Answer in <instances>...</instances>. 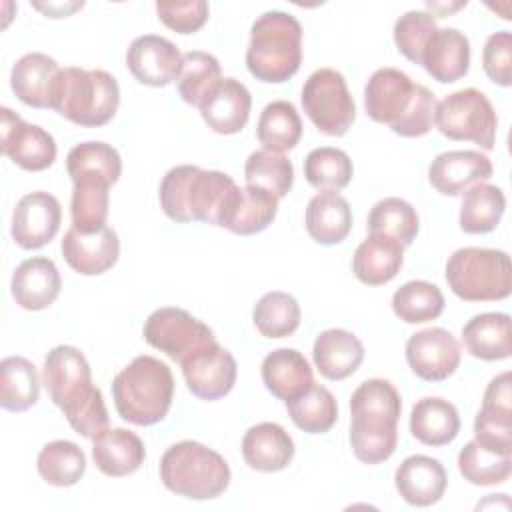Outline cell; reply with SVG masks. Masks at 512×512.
<instances>
[{"mask_svg":"<svg viewBox=\"0 0 512 512\" xmlns=\"http://www.w3.org/2000/svg\"><path fill=\"white\" fill-rule=\"evenodd\" d=\"M244 462L258 472H280L294 458L292 436L276 422H260L242 438Z\"/></svg>","mask_w":512,"mask_h":512,"instance_id":"cell-25","label":"cell"},{"mask_svg":"<svg viewBox=\"0 0 512 512\" xmlns=\"http://www.w3.org/2000/svg\"><path fill=\"white\" fill-rule=\"evenodd\" d=\"M368 232L384 234L398 240L404 248L410 246L418 234L420 220L412 204L402 198L390 196L378 200L368 214Z\"/></svg>","mask_w":512,"mask_h":512,"instance_id":"cell-42","label":"cell"},{"mask_svg":"<svg viewBox=\"0 0 512 512\" xmlns=\"http://www.w3.org/2000/svg\"><path fill=\"white\" fill-rule=\"evenodd\" d=\"M420 66L438 82L450 84L468 74L470 42L456 28H438L428 40Z\"/></svg>","mask_w":512,"mask_h":512,"instance_id":"cell-23","label":"cell"},{"mask_svg":"<svg viewBox=\"0 0 512 512\" xmlns=\"http://www.w3.org/2000/svg\"><path fill=\"white\" fill-rule=\"evenodd\" d=\"M68 176L78 178H100L108 184H116L122 174V158L118 150L106 142H80L66 156Z\"/></svg>","mask_w":512,"mask_h":512,"instance_id":"cell-37","label":"cell"},{"mask_svg":"<svg viewBox=\"0 0 512 512\" xmlns=\"http://www.w3.org/2000/svg\"><path fill=\"white\" fill-rule=\"evenodd\" d=\"M262 382L272 396L286 402L302 394L314 378L302 352L294 348H278L262 360Z\"/></svg>","mask_w":512,"mask_h":512,"instance_id":"cell-30","label":"cell"},{"mask_svg":"<svg viewBox=\"0 0 512 512\" xmlns=\"http://www.w3.org/2000/svg\"><path fill=\"white\" fill-rule=\"evenodd\" d=\"M40 380L36 366L24 356H6L0 362V406L24 412L38 402Z\"/></svg>","mask_w":512,"mask_h":512,"instance_id":"cell-33","label":"cell"},{"mask_svg":"<svg viewBox=\"0 0 512 512\" xmlns=\"http://www.w3.org/2000/svg\"><path fill=\"white\" fill-rule=\"evenodd\" d=\"M450 290L466 302H496L512 292V264L504 250L466 246L446 262Z\"/></svg>","mask_w":512,"mask_h":512,"instance_id":"cell-9","label":"cell"},{"mask_svg":"<svg viewBox=\"0 0 512 512\" xmlns=\"http://www.w3.org/2000/svg\"><path fill=\"white\" fill-rule=\"evenodd\" d=\"M144 340L178 364L216 342L214 332L204 322L176 306L158 308L148 316L144 322Z\"/></svg>","mask_w":512,"mask_h":512,"instance_id":"cell-12","label":"cell"},{"mask_svg":"<svg viewBox=\"0 0 512 512\" xmlns=\"http://www.w3.org/2000/svg\"><path fill=\"white\" fill-rule=\"evenodd\" d=\"M244 180L248 186L264 188L280 200L292 190L294 168L284 154L256 150L248 156L244 164Z\"/></svg>","mask_w":512,"mask_h":512,"instance_id":"cell-47","label":"cell"},{"mask_svg":"<svg viewBox=\"0 0 512 512\" xmlns=\"http://www.w3.org/2000/svg\"><path fill=\"white\" fill-rule=\"evenodd\" d=\"M220 82V62L212 54L200 50H190L184 54L176 86L186 104L200 108V104L216 90Z\"/></svg>","mask_w":512,"mask_h":512,"instance_id":"cell-41","label":"cell"},{"mask_svg":"<svg viewBox=\"0 0 512 512\" xmlns=\"http://www.w3.org/2000/svg\"><path fill=\"white\" fill-rule=\"evenodd\" d=\"M92 458L96 468L112 478L134 474L146 458V448L140 436L126 428H108L94 438Z\"/></svg>","mask_w":512,"mask_h":512,"instance_id":"cell-27","label":"cell"},{"mask_svg":"<svg viewBox=\"0 0 512 512\" xmlns=\"http://www.w3.org/2000/svg\"><path fill=\"white\" fill-rule=\"evenodd\" d=\"M184 54L164 36L144 34L130 42L126 66L132 76L146 86L162 88L178 80Z\"/></svg>","mask_w":512,"mask_h":512,"instance_id":"cell-17","label":"cell"},{"mask_svg":"<svg viewBox=\"0 0 512 512\" xmlns=\"http://www.w3.org/2000/svg\"><path fill=\"white\" fill-rule=\"evenodd\" d=\"M258 142L270 152H288L302 138V120L288 100H274L264 106L256 124Z\"/></svg>","mask_w":512,"mask_h":512,"instance_id":"cell-34","label":"cell"},{"mask_svg":"<svg viewBox=\"0 0 512 512\" xmlns=\"http://www.w3.org/2000/svg\"><path fill=\"white\" fill-rule=\"evenodd\" d=\"M60 248L68 266L84 276L104 274L120 256V240L108 226L96 232H78L70 226Z\"/></svg>","mask_w":512,"mask_h":512,"instance_id":"cell-19","label":"cell"},{"mask_svg":"<svg viewBox=\"0 0 512 512\" xmlns=\"http://www.w3.org/2000/svg\"><path fill=\"white\" fill-rule=\"evenodd\" d=\"M160 478L178 496L212 500L228 488L230 466L216 450L194 440H182L162 454Z\"/></svg>","mask_w":512,"mask_h":512,"instance_id":"cell-8","label":"cell"},{"mask_svg":"<svg viewBox=\"0 0 512 512\" xmlns=\"http://www.w3.org/2000/svg\"><path fill=\"white\" fill-rule=\"evenodd\" d=\"M506 210L504 192L488 182L474 184L464 192L460 204V228L466 234H488L498 224Z\"/></svg>","mask_w":512,"mask_h":512,"instance_id":"cell-35","label":"cell"},{"mask_svg":"<svg viewBox=\"0 0 512 512\" xmlns=\"http://www.w3.org/2000/svg\"><path fill=\"white\" fill-rule=\"evenodd\" d=\"M482 66L494 84H512V34L508 30H500L488 36L482 50Z\"/></svg>","mask_w":512,"mask_h":512,"instance_id":"cell-49","label":"cell"},{"mask_svg":"<svg viewBox=\"0 0 512 512\" xmlns=\"http://www.w3.org/2000/svg\"><path fill=\"white\" fill-rule=\"evenodd\" d=\"M208 2H156L158 18L178 34H192L200 30L208 20Z\"/></svg>","mask_w":512,"mask_h":512,"instance_id":"cell-50","label":"cell"},{"mask_svg":"<svg viewBox=\"0 0 512 512\" xmlns=\"http://www.w3.org/2000/svg\"><path fill=\"white\" fill-rule=\"evenodd\" d=\"M300 304L288 292H268L264 294L252 312L256 330L266 338H286L292 336L300 326Z\"/></svg>","mask_w":512,"mask_h":512,"instance_id":"cell-43","label":"cell"},{"mask_svg":"<svg viewBox=\"0 0 512 512\" xmlns=\"http://www.w3.org/2000/svg\"><path fill=\"white\" fill-rule=\"evenodd\" d=\"M392 310L406 324H424L444 312V296L432 282L410 280L394 292Z\"/></svg>","mask_w":512,"mask_h":512,"instance_id":"cell-44","label":"cell"},{"mask_svg":"<svg viewBox=\"0 0 512 512\" xmlns=\"http://www.w3.org/2000/svg\"><path fill=\"white\" fill-rule=\"evenodd\" d=\"M366 114L404 138H418L434 124L436 96L398 68H378L364 88Z\"/></svg>","mask_w":512,"mask_h":512,"instance_id":"cell-3","label":"cell"},{"mask_svg":"<svg viewBox=\"0 0 512 512\" xmlns=\"http://www.w3.org/2000/svg\"><path fill=\"white\" fill-rule=\"evenodd\" d=\"M242 188L224 172L192 164L174 166L160 182V206L174 222H204L226 228Z\"/></svg>","mask_w":512,"mask_h":512,"instance_id":"cell-2","label":"cell"},{"mask_svg":"<svg viewBox=\"0 0 512 512\" xmlns=\"http://www.w3.org/2000/svg\"><path fill=\"white\" fill-rule=\"evenodd\" d=\"M278 214V198L258 186H244L232 220L226 230L238 236H250L266 230Z\"/></svg>","mask_w":512,"mask_h":512,"instance_id":"cell-46","label":"cell"},{"mask_svg":"<svg viewBox=\"0 0 512 512\" xmlns=\"http://www.w3.org/2000/svg\"><path fill=\"white\" fill-rule=\"evenodd\" d=\"M62 278L50 258L34 256L22 260L10 282L12 298L24 310H44L58 298Z\"/></svg>","mask_w":512,"mask_h":512,"instance_id":"cell-22","label":"cell"},{"mask_svg":"<svg viewBox=\"0 0 512 512\" xmlns=\"http://www.w3.org/2000/svg\"><path fill=\"white\" fill-rule=\"evenodd\" d=\"M354 166L350 156L332 146H320L308 152L304 160L306 182L320 192H338L352 180Z\"/></svg>","mask_w":512,"mask_h":512,"instance_id":"cell-45","label":"cell"},{"mask_svg":"<svg viewBox=\"0 0 512 512\" xmlns=\"http://www.w3.org/2000/svg\"><path fill=\"white\" fill-rule=\"evenodd\" d=\"M480 412L500 416V418H512L510 372H502L490 380V384L486 386V392H484Z\"/></svg>","mask_w":512,"mask_h":512,"instance_id":"cell-51","label":"cell"},{"mask_svg":"<svg viewBox=\"0 0 512 512\" xmlns=\"http://www.w3.org/2000/svg\"><path fill=\"white\" fill-rule=\"evenodd\" d=\"M286 410L292 422L308 434H324L328 432L338 418V406L334 394L322 386L312 382L302 394L292 400H286Z\"/></svg>","mask_w":512,"mask_h":512,"instance_id":"cell-36","label":"cell"},{"mask_svg":"<svg viewBox=\"0 0 512 512\" xmlns=\"http://www.w3.org/2000/svg\"><path fill=\"white\" fill-rule=\"evenodd\" d=\"M306 232L318 244L342 242L352 230V210L338 192H318L306 206Z\"/></svg>","mask_w":512,"mask_h":512,"instance_id":"cell-31","label":"cell"},{"mask_svg":"<svg viewBox=\"0 0 512 512\" xmlns=\"http://www.w3.org/2000/svg\"><path fill=\"white\" fill-rule=\"evenodd\" d=\"M458 470L474 486H494L510 478L512 454L470 440L458 454Z\"/></svg>","mask_w":512,"mask_h":512,"instance_id":"cell-39","label":"cell"},{"mask_svg":"<svg viewBox=\"0 0 512 512\" xmlns=\"http://www.w3.org/2000/svg\"><path fill=\"white\" fill-rule=\"evenodd\" d=\"M84 4L82 2H72V4H34V8L42 10L46 16L50 18H62V16H68L70 12L82 8Z\"/></svg>","mask_w":512,"mask_h":512,"instance_id":"cell-52","label":"cell"},{"mask_svg":"<svg viewBox=\"0 0 512 512\" xmlns=\"http://www.w3.org/2000/svg\"><path fill=\"white\" fill-rule=\"evenodd\" d=\"M410 432L426 446H446L460 432V416L452 402L426 396L412 406Z\"/></svg>","mask_w":512,"mask_h":512,"instance_id":"cell-32","label":"cell"},{"mask_svg":"<svg viewBox=\"0 0 512 512\" xmlns=\"http://www.w3.org/2000/svg\"><path fill=\"white\" fill-rule=\"evenodd\" d=\"M438 30L434 14L426 10H408L394 24V42L398 52L414 64H420L422 52Z\"/></svg>","mask_w":512,"mask_h":512,"instance_id":"cell-48","label":"cell"},{"mask_svg":"<svg viewBox=\"0 0 512 512\" xmlns=\"http://www.w3.org/2000/svg\"><path fill=\"white\" fill-rule=\"evenodd\" d=\"M180 366L188 390L200 400L224 398L234 388L238 376L234 356L218 342L200 348Z\"/></svg>","mask_w":512,"mask_h":512,"instance_id":"cell-14","label":"cell"},{"mask_svg":"<svg viewBox=\"0 0 512 512\" xmlns=\"http://www.w3.org/2000/svg\"><path fill=\"white\" fill-rule=\"evenodd\" d=\"M302 64V26L282 10L258 16L250 28L246 48L248 72L262 82L280 84L290 80Z\"/></svg>","mask_w":512,"mask_h":512,"instance_id":"cell-6","label":"cell"},{"mask_svg":"<svg viewBox=\"0 0 512 512\" xmlns=\"http://www.w3.org/2000/svg\"><path fill=\"white\" fill-rule=\"evenodd\" d=\"M494 168L486 154L478 150H448L438 154L428 166L432 188L444 196H458L474 184L486 182Z\"/></svg>","mask_w":512,"mask_h":512,"instance_id":"cell-18","label":"cell"},{"mask_svg":"<svg viewBox=\"0 0 512 512\" xmlns=\"http://www.w3.org/2000/svg\"><path fill=\"white\" fill-rule=\"evenodd\" d=\"M0 148L16 166L28 172H40L54 164L56 142L50 132L24 122L10 108L0 110Z\"/></svg>","mask_w":512,"mask_h":512,"instance_id":"cell-13","label":"cell"},{"mask_svg":"<svg viewBox=\"0 0 512 512\" xmlns=\"http://www.w3.org/2000/svg\"><path fill=\"white\" fill-rule=\"evenodd\" d=\"M36 468L50 486H74L86 472V454L70 440H54L40 450Z\"/></svg>","mask_w":512,"mask_h":512,"instance_id":"cell-40","label":"cell"},{"mask_svg":"<svg viewBox=\"0 0 512 512\" xmlns=\"http://www.w3.org/2000/svg\"><path fill=\"white\" fill-rule=\"evenodd\" d=\"M312 358L326 380H344L360 368L364 346L352 332L328 328L316 336Z\"/></svg>","mask_w":512,"mask_h":512,"instance_id":"cell-26","label":"cell"},{"mask_svg":"<svg viewBox=\"0 0 512 512\" xmlns=\"http://www.w3.org/2000/svg\"><path fill=\"white\" fill-rule=\"evenodd\" d=\"M72 228L78 232H96L106 226L110 208V186L100 178H78L72 182Z\"/></svg>","mask_w":512,"mask_h":512,"instance_id":"cell-38","label":"cell"},{"mask_svg":"<svg viewBox=\"0 0 512 512\" xmlns=\"http://www.w3.org/2000/svg\"><path fill=\"white\" fill-rule=\"evenodd\" d=\"M462 340L474 358L506 360L512 354V320L506 312L476 314L464 324Z\"/></svg>","mask_w":512,"mask_h":512,"instance_id":"cell-28","label":"cell"},{"mask_svg":"<svg viewBox=\"0 0 512 512\" xmlns=\"http://www.w3.org/2000/svg\"><path fill=\"white\" fill-rule=\"evenodd\" d=\"M394 484L404 502L424 508L436 504L444 496L448 476L440 460L424 454H414L404 458L402 464L396 468Z\"/></svg>","mask_w":512,"mask_h":512,"instance_id":"cell-21","label":"cell"},{"mask_svg":"<svg viewBox=\"0 0 512 512\" xmlns=\"http://www.w3.org/2000/svg\"><path fill=\"white\" fill-rule=\"evenodd\" d=\"M62 68L42 52H28L16 60L10 72V86L18 100L32 108H52L54 90Z\"/></svg>","mask_w":512,"mask_h":512,"instance_id":"cell-20","label":"cell"},{"mask_svg":"<svg viewBox=\"0 0 512 512\" xmlns=\"http://www.w3.org/2000/svg\"><path fill=\"white\" fill-rule=\"evenodd\" d=\"M42 384L76 434L94 440L108 430L102 392L92 384L90 364L78 348L54 346L44 358Z\"/></svg>","mask_w":512,"mask_h":512,"instance_id":"cell-1","label":"cell"},{"mask_svg":"<svg viewBox=\"0 0 512 512\" xmlns=\"http://www.w3.org/2000/svg\"><path fill=\"white\" fill-rule=\"evenodd\" d=\"M112 398L122 420L136 426L158 424L172 406V370L154 356H136L114 376Z\"/></svg>","mask_w":512,"mask_h":512,"instance_id":"cell-5","label":"cell"},{"mask_svg":"<svg viewBox=\"0 0 512 512\" xmlns=\"http://www.w3.org/2000/svg\"><path fill=\"white\" fill-rule=\"evenodd\" d=\"M302 108L326 136H344L356 118V104L344 76L334 68L314 70L302 88Z\"/></svg>","mask_w":512,"mask_h":512,"instance_id":"cell-11","label":"cell"},{"mask_svg":"<svg viewBox=\"0 0 512 512\" xmlns=\"http://www.w3.org/2000/svg\"><path fill=\"white\" fill-rule=\"evenodd\" d=\"M404 264V246L384 234H370L354 252L352 270L362 284H388Z\"/></svg>","mask_w":512,"mask_h":512,"instance_id":"cell-29","label":"cell"},{"mask_svg":"<svg viewBox=\"0 0 512 512\" xmlns=\"http://www.w3.org/2000/svg\"><path fill=\"white\" fill-rule=\"evenodd\" d=\"M252 96L236 78H222L216 90L200 104L202 120L218 134L240 132L250 118Z\"/></svg>","mask_w":512,"mask_h":512,"instance_id":"cell-24","label":"cell"},{"mask_svg":"<svg viewBox=\"0 0 512 512\" xmlns=\"http://www.w3.org/2000/svg\"><path fill=\"white\" fill-rule=\"evenodd\" d=\"M62 208L56 196L36 190L24 194L12 214L10 234L24 250H38L46 246L60 230Z\"/></svg>","mask_w":512,"mask_h":512,"instance_id":"cell-16","label":"cell"},{"mask_svg":"<svg viewBox=\"0 0 512 512\" xmlns=\"http://www.w3.org/2000/svg\"><path fill=\"white\" fill-rule=\"evenodd\" d=\"M460 344L444 328H426L406 342V362L410 370L426 382H442L460 366Z\"/></svg>","mask_w":512,"mask_h":512,"instance_id":"cell-15","label":"cell"},{"mask_svg":"<svg viewBox=\"0 0 512 512\" xmlns=\"http://www.w3.org/2000/svg\"><path fill=\"white\" fill-rule=\"evenodd\" d=\"M434 124L450 140H470L484 150L494 148L498 118L484 92L464 88L436 102Z\"/></svg>","mask_w":512,"mask_h":512,"instance_id":"cell-10","label":"cell"},{"mask_svg":"<svg viewBox=\"0 0 512 512\" xmlns=\"http://www.w3.org/2000/svg\"><path fill=\"white\" fill-rule=\"evenodd\" d=\"M402 398L384 378L364 380L350 398V444L364 464L388 460L398 444V418Z\"/></svg>","mask_w":512,"mask_h":512,"instance_id":"cell-4","label":"cell"},{"mask_svg":"<svg viewBox=\"0 0 512 512\" xmlns=\"http://www.w3.org/2000/svg\"><path fill=\"white\" fill-rule=\"evenodd\" d=\"M120 104V88L116 78L106 70H84L78 66L62 68L52 110L66 120L84 126L98 128L110 122Z\"/></svg>","mask_w":512,"mask_h":512,"instance_id":"cell-7","label":"cell"}]
</instances>
